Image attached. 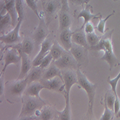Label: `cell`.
<instances>
[{
	"label": "cell",
	"instance_id": "22",
	"mask_svg": "<svg viewBox=\"0 0 120 120\" xmlns=\"http://www.w3.org/2000/svg\"><path fill=\"white\" fill-rule=\"evenodd\" d=\"M72 42L87 48L89 47L86 38V33L85 31H83V30H79V31H75L73 32L72 35Z\"/></svg>",
	"mask_w": 120,
	"mask_h": 120
},
{
	"label": "cell",
	"instance_id": "17",
	"mask_svg": "<svg viewBox=\"0 0 120 120\" xmlns=\"http://www.w3.org/2000/svg\"><path fill=\"white\" fill-rule=\"evenodd\" d=\"M35 42L32 38H25L24 40L22 41L20 43H17V44L11 46V47H14L18 50V51H22L28 55H30L32 53V50L34 49V45H35Z\"/></svg>",
	"mask_w": 120,
	"mask_h": 120
},
{
	"label": "cell",
	"instance_id": "31",
	"mask_svg": "<svg viewBox=\"0 0 120 120\" xmlns=\"http://www.w3.org/2000/svg\"><path fill=\"white\" fill-rule=\"evenodd\" d=\"M119 79H120V71H119V74L117 75V76H116V78L111 79L110 76H109L108 79H107V82L109 83V85L111 86L112 90L113 91V92L114 93V94L116 95V96H118L117 95V93H116V86H117V83H118Z\"/></svg>",
	"mask_w": 120,
	"mask_h": 120
},
{
	"label": "cell",
	"instance_id": "6",
	"mask_svg": "<svg viewBox=\"0 0 120 120\" xmlns=\"http://www.w3.org/2000/svg\"><path fill=\"white\" fill-rule=\"evenodd\" d=\"M54 63L60 70L73 69L76 71L80 68L77 60H75L70 51H65L60 58L54 60Z\"/></svg>",
	"mask_w": 120,
	"mask_h": 120
},
{
	"label": "cell",
	"instance_id": "27",
	"mask_svg": "<svg viewBox=\"0 0 120 120\" xmlns=\"http://www.w3.org/2000/svg\"><path fill=\"white\" fill-rule=\"evenodd\" d=\"M116 99V95L113 92L112 90L108 91V92L106 94V96L104 97V101L106 103L108 107L114 110V102Z\"/></svg>",
	"mask_w": 120,
	"mask_h": 120
},
{
	"label": "cell",
	"instance_id": "5",
	"mask_svg": "<svg viewBox=\"0 0 120 120\" xmlns=\"http://www.w3.org/2000/svg\"><path fill=\"white\" fill-rule=\"evenodd\" d=\"M42 12L44 13L45 22L48 25L55 19L57 12L61 9L62 4L60 0H41Z\"/></svg>",
	"mask_w": 120,
	"mask_h": 120
},
{
	"label": "cell",
	"instance_id": "33",
	"mask_svg": "<svg viewBox=\"0 0 120 120\" xmlns=\"http://www.w3.org/2000/svg\"><path fill=\"white\" fill-rule=\"evenodd\" d=\"M26 4H27V6L33 11L34 13L37 15V17L39 18V12H38V6L36 4V2L35 0H25Z\"/></svg>",
	"mask_w": 120,
	"mask_h": 120
},
{
	"label": "cell",
	"instance_id": "24",
	"mask_svg": "<svg viewBox=\"0 0 120 120\" xmlns=\"http://www.w3.org/2000/svg\"><path fill=\"white\" fill-rule=\"evenodd\" d=\"M65 51H67V50H65L61 45H59L58 42H55L50 48V53L52 56L53 60H56L57 59H58L59 58H60L65 52Z\"/></svg>",
	"mask_w": 120,
	"mask_h": 120
},
{
	"label": "cell",
	"instance_id": "38",
	"mask_svg": "<svg viewBox=\"0 0 120 120\" xmlns=\"http://www.w3.org/2000/svg\"><path fill=\"white\" fill-rule=\"evenodd\" d=\"M118 1V0H114V2H117Z\"/></svg>",
	"mask_w": 120,
	"mask_h": 120
},
{
	"label": "cell",
	"instance_id": "16",
	"mask_svg": "<svg viewBox=\"0 0 120 120\" xmlns=\"http://www.w3.org/2000/svg\"><path fill=\"white\" fill-rule=\"evenodd\" d=\"M58 76L61 79H63V75L61 70L57 66V65L54 63V60L51 63V64L48 66V68L44 71L42 75V78L41 79L44 80H48L51 79L54 77Z\"/></svg>",
	"mask_w": 120,
	"mask_h": 120
},
{
	"label": "cell",
	"instance_id": "40",
	"mask_svg": "<svg viewBox=\"0 0 120 120\" xmlns=\"http://www.w3.org/2000/svg\"><path fill=\"white\" fill-rule=\"evenodd\" d=\"M38 1V0H35V2H37Z\"/></svg>",
	"mask_w": 120,
	"mask_h": 120
},
{
	"label": "cell",
	"instance_id": "35",
	"mask_svg": "<svg viewBox=\"0 0 120 120\" xmlns=\"http://www.w3.org/2000/svg\"><path fill=\"white\" fill-rule=\"evenodd\" d=\"M84 31L86 34L88 33H91V32H94V27L92 25V23H91L90 22L88 23H86L84 26Z\"/></svg>",
	"mask_w": 120,
	"mask_h": 120
},
{
	"label": "cell",
	"instance_id": "9",
	"mask_svg": "<svg viewBox=\"0 0 120 120\" xmlns=\"http://www.w3.org/2000/svg\"><path fill=\"white\" fill-rule=\"evenodd\" d=\"M49 32L48 25L46 24L45 20L43 19V17H40L39 18V25L38 27L32 34V38L37 45H40L49 35Z\"/></svg>",
	"mask_w": 120,
	"mask_h": 120
},
{
	"label": "cell",
	"instance_id": "19",
	"mask_svg": "<svg viewBox=\"0 0 120 120\" xmlns=\"http://www.w3.org/2000/svg\"><path fill=\"white\" fill-rule=\"evenodd\" d=\"M92 7L91 5H89V4H86V6L85 8H83V9L81 11V12L79 13L78 16H77V19H79L81 17H83L84 19L83 23L81 26V27L80 28V30H83V28L84 27L86 23L89 22L92 19H96L98 17L97 15H99V14L98 15H94L92 12Z\"/></svg>",
	"mask_w": 120,
	"mask_h": 120
},
{
	"label": "cell",
	"instance_id": "30",
	"mask_svg": "<svg viewBox=\"0 0 120 120\" xmlns=\"http://www.w3.org/2000/svg\"><path fill=\"white\" fill-rule=\"evenodd\" d=\"M115 13V12L114 11V12L110 14V15H109L105 19H101V17H100V21H99V22L98 23V25L96 27V29L97 30L99 31L100 33H101L102 35L104 34V32H105V25H106V21L109 19L110 17H112V15H114V14Z\"/></svg>",
	"mask_w": 120,
	"mask_h": 120
},
{
	"label": "cell",
	"instance_id": "3",
	"mask_svg": "<svg viewBox=\"0 0 120 120\" xmlns=\"http://www.w3.org/2000/svg\"><path fill=\"white\" fill-rule=\"evenodd\" d=\"M76 73H77V76H78V85L85 90V91L87 94V96H88L89 108H88V112H87L86 116L88 115L93 116L94 115L93 108H94V103L97 84L91 83L87 79L86 75L80 70V68H79L76 70Z\"/></svg>",
	"mask_w": 120,
	"mask_h": 120
},
{
	"label": "cell",
	"instance_id": "28",
	"mask_svg": "<svg viewBox=\"0 0 120 120\" xmlns=\"http://www.w3.org/2000/svg\"><path fill=\"white\" fill-rule=\"evenodd\" d=\"M86 38H87V41H88L89 47H91V46H94L97 45L98 43H99V42L100 41L101 38V36L97 35L94 32H91V33L86 34Z\"/></svg>",
	"mask_w": 120,
	"mask_h": 120
},
{
	"label": "cell",
	"instance_id": "34",
	"mask_svg": "<svg viewBox=\"0 0 120 120\" xmlns=\"http://www.w3.org/2000/svg\"><path fill=\"white\" fill-rule=\"evenodd\" d=\"M89 1V0H68V2L73 5H75V6L81 5L82 7L83 8V4H88Z\"/></svg>",
	"mask_w": 120,
	"mask_h": 120
},
{
	"label": "cell",
	"instance_id": "1",
	"mask_svg": "<svg viewBox=\"0 0 120 120\" xmlns=\"http://www.w3.org/2000/svg\"><path fill=\"white\" fill-rule=\"evenodd\" d=\"M114 32V30L107 29L104 34L101 36L100 41L97 45L91 47H89V50H95V51H104V56L101 58V60L106 61L109 65V70L112 71L114 66L118 65L119 60L114 52L113 45H112V35Z\"/></svg>",
	"mask_w": 120,
	"mask_h": 120
},
{
	"label": "cell",
	"instance_id": "2",
	"mask_svg": "<svg viewBox=\"0 0 120 120\" xmlns=\"http://www.w3.org/2000/svg\"><path fill=\"white\" fill-rule=\"evenodd\" d=\"M21 99L22 102V108L18 119L33 116L37 110L41 109L47 104L46 101L42 99L40 97L27 95L25 94H23Z\"/></svg>",
	"mask_w": 120,
	"mask_h": 120
},
{
	"label": "cell",
	"instance_id": "7",
	"mask_svg": "<svg viewBox=\"0 0 120 120\" xmlns=\"http://www.w3.org/2000/svg\"><path fill=\"white\" fill-rule=\"evenodd\" d=\"M63 80L64 82L65 91L64 97L65 99H70V91L74 84H78V76L76 71L73 69H65L62 71Z\"/></svg>",
	"mask_w": 120,
	"mask_h": 120
},
{
	"label": "cell",
	"instance_id": "13",
	"mask_svg": "<svg viewBox=\"0 0 120 120\" xmlns=\"http://www.w3.org/2000/svg\"><path fill=\"white\" fill-rule=\"evenodd\" d=\"M40 81L45 86V89H46L59 93H63L65 91L63 80L58 77V76H56V77H54L48 80L41 79Z\"/></svg>",
	"mask_w": 120,
	"mask_h": 120
},
{
	"label": "cell",
	"instance_id": "12",
	"mask_svg": "<svg viewBox=\"0 0 120 120\" xmlns=\"http://www.w3.org/2000/svg\"><path fill=\"white\" fill-rule=\"evenodd\" d=\"M53 40L52 38L50 37V35H48L46 39L42 42L41 44V48L40 51L38 52V55L36 57L34 58V60L32 61V67L35 66H39L40 63H42V59L44 58V57L47 55L48 53L50 52V48L52 45H53Z\"/></svg>",
	"mask_w": 120,
	"mask_h": 120
},
{
	"label": "cell",
	"instance_id": "10",
	"mask_svg": "<svg viewBox=\"0 0 120 120\" xmlns=\"http://www.w3.org/2000/svg\"><path fill=\"white\" fill-rule=\"evenodd\" d=\"M3 60L4 65L2 74L4 75L7 67L10 64H17L22 60V56L18 50L14 47H7L3 52Z\"/></svg>",
	"mask_w": 120,
	"mask_h": 120
},
{
	"label": "cell",
	"instance_id": "32",
	"mask_svg": "<svg viewBox=\"0 0 120 120\" xmlns=\"http://www.w3.org/2000/svg\"><path fill=\"white\" fill-rule=\"evenodd\" d=\"M53 60H53L52 56H51V54L49 52V53H48L47 55L44 57V58L42 59V63H40V65H39V66L41 68H42V69H45V68H47L49 66V65L51 64V63Z\"/></svg>",
	"mask_w": 120,
	"mask_h": 120
},
{
	"label": "cell",
	"instance_id": "11",
	"mask_svg": "<svg viewBox=\"0 0 120 120\" xmlns=\"http://www.w3.org/2000/svg\"><path fill=\"white\" fill-rule=\"evenodd\" d=\"M88 48L82 45L75 44L73 42V45L70 50V52L73 56V57L77 60L79 67L81 65H86L89 63L88 58Z\"/></svg>",
	"mask_w": 120,
	"mask_h": 120
},
{
	"label": "cell",
	"instance_id": "36",
	"mask_svg": "<svg viewBox=\"0 0 120 120\" xmlns=\"http://www.w3.org/2000/svg\"><path fill=\"white\" fill-rule=\"evenodd\" d=\"M62 7L61 10H65V11H69V5H68V0H60Z\"/></svg>",
	"mask_w": 120,
	"mask_h": 120
},
{
	"label": "cell",
	"instance_id": "29",
	"mask_svg": "<svg viewBox=\"0 0 120 120\" xmlns=\"http://www.w3.org/2000/svg\"><path fill=\"white\" fill-rule=\"evenodd\" d=\"M104 112L102 116H101L100 119L101 120H109V119H113L114 115V111L108 107L106 103L104 101Z\"/></svg>",
	"mask_w": 120,
	"mask_h": 120
},
{
	"label": "cell",
	"instance_id": "4",
	"mask_svg": "<svg viewBox=\"0 0 120 120\" xmlns=\"http://www.w3.org/2000/svg\"><path fill=\"white\" fill-rule=\"evenodd\" d=\"M27 85L28 83L26 78L7 82L4 88V90L7 91V98L8 99L11 98L13 101L17 100L19 97L22 98Z\"/></svg>",
	"mask_w": 120,
	"mask_h": 120
},
{
	"label": "cell",
	"instance_id": "21",
	"mask_svg": "<svg viewBox=\"0 0 120 120\" xmlns=\"http://www.w3.org/2000/svg\"><path fill=\"white\" fill-rule=\"evenodd\" d=\"M43 89H45V86L41 83L40 81H34L27 85L24 94L27 95L40 97V92Z\"/></svg>",
	"mask_w": 120,
	"mask_h": 120
},
{
	"label": "cell",
	"instance_id": "8",
	"mask_svg": "<svg viewBox=\"0 0 120 120\" xmlns=\"http://www.w3.org/2000/svg\"><path fill=\"white\" fill-rule=\"evenodd\" d=\"M23 19H19L17 25L14 27L13 30L7 32V34H3L0 37V40L2 43H4L9 47L13 46L21 40V37L19 35V30L21 27L22 22Z\"/></svg>",
	"mask_w": 120,
	"mask_h": 120
},
{
	"label": "cell",
	"instance_id": "15",
	"mask_svg": "<svg viewBox=\"0 0 120 120\" xmlns=\"http://www.w3.org/2000/svg\"><path fill=\"white\" fill-rule=\"evenodd\" d=\"M73 32L68 29H65L60 32L59 35V41L60 45L64 48V49L67 51H70L71 46L73 45L72 42V35Z\"/></svg>",
	"mask_w": 120,
	"mask_h": 120
},
{
	"label": "cell",
	"instance_id": "39",
	"mask_svg": "<svg viewBox=\"0 0 120 120\" xmlns=\"http://www.w3.org/2000/svg\"><path fill=\"white\" fill-rule=\"evenodd\" d=\"M3 1H4V2H7V0H3Z\"/></svg>",
	"mask_w": 120,
	"mask_h": 120
},
{
	"label": "cell",
	"instance_id": "26",
	"mask_svg": "<svg viewBox=\"0 0 120 120\" xmlns=\"http://www.w3.org/2000/svg\"><path fill=\"white\" fill-rule=\"evenodd\" d=\"M12 26V17L9 13L1 15V33H4V32Z\"/></svg>",
	"mask_w": 120,
	"mask_h": 120
},
{
	"label": "cell",
	"instance_id": "23",
	"mask_svg": "<svg viewBox=\"0 0 120 120\" xmlns=\"http://www.w3.org/2000/svg\"><path fill=\"white\" fill-rule=\"evenodd\" d=\"M56 115H57V111L52 106L46 104L42 108L40 119H42V120L53 119V118L56 117Z\"/></svg>",
	"mask_w": 120,
	"mask_h": 120
},
{
	"label": "cell",
	"instance_id": "25",
	"mask_svg": "<svg viewBox=\"0 0 120 120\" xmlns=\"http://www.w3.org/2000/svg\"><path fill=\"white\" fill-rule=\"evenodd\" d=\"M65 106L62 112L57 111V119L60 120L71 119V104L70 99H65Z\"/></svg>",
	"mask_w": 120,
	"mask_h": 120
},
{
	"label": "cell",
	"instance_id": "37",
	"mask_svg": "<svg viewBox=\"0 0 120 120\" xmlns=\"http://www.w3.org/2000/svg\"><path fill=\"white\" fill-rule=\"evenodd\" d=\"M0 88H1V92H0V94H1V96H2L4 94V88H5V86L4 83V75L3 74L1 75V85H0Z\"/></svg>",
	"mask_w": 120,
	"mask_h": 120
},
{
	"label": "cell",
	"instance_id": "18",
	"mask_svg": "<svg viewBox=\"0 0 120 120\" xmlns=\"http://www.w3.org/2000/svg\"><path fill=\"white\" fill-rule=\"evenodd\" d=\"M69 11L65 10H60L58 12V17H59V29L58 31L61 32L65 29L70 28L71 25L72 21L71 17L69 14Z\"/></svg>",
	"mask_w": 120,
	"mask_h": 120
},
{
	"label": "cell",
	"instance_id": "14",
	"mask_svg": "<svg viewBox=\"0 0 120 120\" xmlns=\"http://www.w3.org/2000/svg\"><path fill=\"white\" fill-rule=\"evenodd\" d=\"M20 55L22 56V65H21V71L20 73L18 76L17 79H25L28 72L30 71V69L32 68V61L30 60V58L29 57V55L22 51H19Z\"/></svg>",
	"mask_w": 120,
	"mask_h": 120
},
{
	"label": "cell",
	"instance_id": "20",
	"mask_svg": "<svg viewBox=\"0 0 120 120\" xmlns=\"http://www.w3.org/2000/svg\"><path fill=\"white\" fill-rule=\"evenodd\" d=\"M44 71L45 69L41 68L40 66L32 67L25 77L27 80L28 84L34 81H40L41 79L42 78V75H43V73H44Z\"/></svg>",
	"mask_w": 120,
	"mask_h": 120
}]
</instances>
